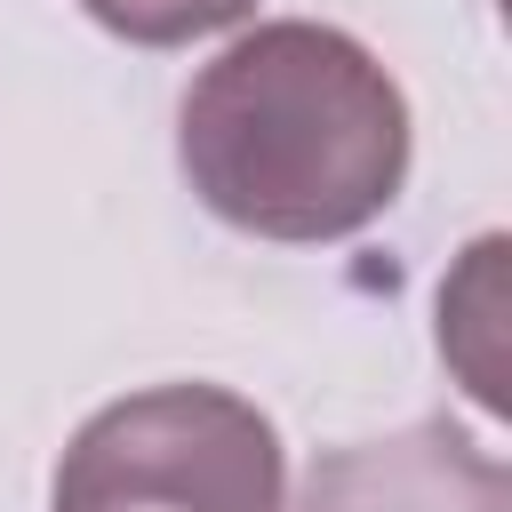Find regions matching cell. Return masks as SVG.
I'll return each instance as SVG.
<instances>
[{
    "mask_svg": "<svg viewBox=\"0 0 512 512\" xmlns=\"http://www.w3.org/2000/svg\"><path fill=\"white\" fill-rule=\"evenodd\" d=\"M176 160L232 232L352 240L408 176V96L352 32L280 16L200 64Z\"/></svg>",
    "mask_w": 512,
    "mask_h": 512,
    "instance_id": "6da1fadb",
    "label": "cell"
},
{
    "mask_svg": "<svg viewBox=\"0 0 512 512\" xmlns=\"http://www.w3.org/2000/svg\"><path fill=\"white\" fill-rule=\"evenodd\" d=\"M280 432L224 384H152L96 408L64 464L56 512H288Z\"/></svg>",
    "mask_w": 512,
    "mask_h": 512,
    "instance_id": "7a4b0ae2",
    "label": "cell"
},
{
    "mask_svg": "<svg viewBox=\"0 0 512 512\" xmlns=\"http://www.w3.org/2000/svg\"><path fill=\"white\" fill-rule=\"evenodd\" d=\"M296 512H512V480L480 440L416 424L392 440L328 448Z\"/></svg>",
    "mask_w": 512,
    "mask_h": 512,
    "instance_id": "3957f363",
    "label": "cell"
},
{
    "mask_svg": "<svg viewBox=\"0 0 512 512\" xmlns=\"http://www.w3.org/2000/svg\"><path fill=\"white\" fill-rule=\"evenodd\" d=\"M104 32L136 40V48H184V40H208L224 24H240L256 0H80Z\"/></svg>",
    "mask_w": 512,
    "mask_h": 512,
    "instance_id": "277c9868",
    "label": "cell"
}]
</instances>
